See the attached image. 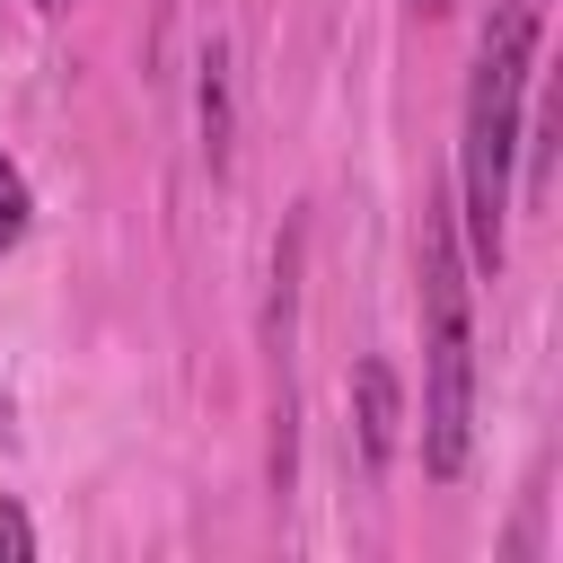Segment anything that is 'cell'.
I'll return each instance as SVG.
<instances>
[{"mask_svg":"<svg viewBox=\"0 0 563 563\" xmlns=\"http://www.w3.org/2000/svg\"><path fill=\"white\" fill-rule=\"evenodd\" d=\"M528 70H537V0H493L466 70V114H457V246L466 273H501V220H510V167H519V114H528Z\"/></svg>","mask_w":563,"mask_h":563,"instance_id":"obj_1","label":"cell"},{"mask_svg":"<svg viewBox=\"0 0 563 563\" xmlns=\"http://www.w3.org/2000/svg\"><path fill=\"white\" fill-rule=\"evenodd\" d=\"M413 299H422V475H466L475 440V308H466V246L449 194L422 202L413 229Z\"/></svg>","mask_w":563,"mask_h":563,"instance_id":"obj_2","label":"cell"},{"mask_svg":"<svg viewBox=\"0 0 563 563\" xmlns=\"http://www.w3.org/2000/svg\"><path fill=\"white\" fill-rule=\"evenodd\" d=\"M352 431H361V466L378 475L396 457V431H405V387H396V369L378 352L352 361Z\"/></svg>","mask_w":563,"mask_h":563,"instance_id":"obj_3","label":"cell"},{"mask_svg":"<svg viewBox=\"0 0 563 563\" xmlns=\"http://www.w3.org/2000/svg\"><path fill=\"white\" fill-rule=\"evenodd\" d=\"M202 150H211V167L229 158V53L220 44L202 53Z\"/></svg>","mask_w":563,"mask_h":563,"instance_id":"obj_4","label":"cell"},{"mask_svg":"<svg viewBox=\"0 0 563 563\" xmlns=\"http://www.w3.org/2000/svg\"><path fill=\"white\" fill-rule=\"evenodd\" d=\"M26 211H35V202H26V167L0 150V264L18 255V238H26Z\"/></svg>","mask_w":563,"mask_h":563,"instance_id":"obj_5","label":"cell"},{"mask_svg":"<svg viewBox=\"0 0 563 563\" xmlns=\"http://www.w3.org/2000/svg\"><path fill=\"white\" fill-rule=\"evenodd\" d=\"M26 554H35V528L18 501H0V563H26Z\"/></svg>","mask_w":563,"mask_h":563,"instance_id":"obj_6","label":"cell"},{"mask_svg":"<svg viewBox=\"0 0 563 563\" xmlns=\"http://www.w3.org/2000/svg\"><path fill=\"white\" fill-rule=\"evenodd\" d=\"M449 9H457V0H413V18H449Z\"/></svg>","mask_w":563,"mask_h":563,"instance_id":"obj_7","label":"cell"},{"mask_svg":"<svg viewBox=\"0 0 563 563\" xmlns=\"http://www.w3.org/2000/svg\"><path fill=\"white\" fill-rule=\"evenodd\" d=\"M35 9H44V18H62V9H70V0H35Z\"/></svg>","mask_w":563,"mask_h":563,"instance_id":"obj_8","label":"cell"}]
</instances>
